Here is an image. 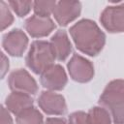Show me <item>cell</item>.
<instances>
[{
  "label": "cell",
  "mask_w": 124,
  "mask_h": 124,
  "mask_svg": "<svg viewBox=\"0 0 124 124\" xmlns=\"http://www.w3.org/2000/svg\"><path fill=\"white\" fill-rule=\"evenodd\" d=\"M56 25L54 21L48 16L44 17L37 15L29 16L24 22V28L27 33L33 38H43L49 35Z\"/></svg>",
  "instance_id": "cell-11"
},
{
  "label": "cell",
  "mask_w": 124,
  "mask_h": 124,
  "mask_svg": "<svg viewBox=\"0 0 124 124\" xmlns=\"http://www.w3.org/2000/svg\"><path fill=\"white\" fill-rule=\"evenodd\" d=\"M67 68L71 78L77 82L85 83L94 77V66L91 61L78 53L73 54L67 63Z\"/></svg>",
  "instance_id": "cell-4"
},
{
  "label": "cell",
  "mask_w": 124,
  "mask_h": 124,
  "mask_svg": "<svg viewBox=\"0 0 124 124\" xmlns=\"http://www.w3.org/2000/svg\"><path fill=\"white\" fill-rule=\"evenodd\" d=\"M1 124H13L11 112L4 106L1 107Z\"/></svg>",
  "instance_id": "cell-20"
},
{
  "label": "cell",
  "mask_w": 124,
  "mask_h": 124,
  "mask_svg": "<svg viewBox=\"0 0 124 124\" xmlns=\"http://www.w3.org/2000/svg\"><path fill=\"white\" fill-rule=\"evenodd\" d=\"M14 22V16L10 10L8 3L0 1V25L1 30L4 31Z\"/></svg>",
  "instance_id": "cell-18"
},
{
  "label": "cell",
  "mask_w": 124,
  "mask_h": 124,
  "mask_svg": "<svg viewBox=\"0 0 124 124\" xmlns=\"http://www.w3.org/2000/svg\"><path fill=\"white\" fill-rule=\"evenodd\" d=\"M68 122L69 124H88L87 112H84L82 110L75 111L70 114Z\"/></svg>",
  "instance_id": "cell-19"
},
{
  "label": "cell",
  "mask_w": 124,
  "mask_h": 124,
  "mask_svg": "<svg viewBox=\"0 0 124 124\" xmlns=\"http://www.w3.org/2000/svg\"><path fill=\"white\" fill-rule=\"evenodd\" d=\"M40 82L49 91H60L68 82V77L60 64H53L40 75Z\"/></svg>",
  "instance_id": "cell-9"
},
{
  "label": "cell",
  "mask_w": 124,
  "mask_h": 124,
  "mask_svg": "<svg viewBox=\"0 0 124 124\" xmlns=\"http://www.w3.org/2000/svg\"><path fill=\"white\" fill-rule=\"evenodd\" d=\"M45 124H69V122L61 117H47L45 121Z\"/></svg>",
  "instance_id": "cell-21"
},
{
  "label": "cell",
  "mask_w": 124,
  "mask_h": 124,
  "mask_svg": "<svg viewBox=\"0 0 124 124\" xmlns=\"http://www.w3.org/2000/svg\"><path fill=\"white\" fill-rule=\"evenodd\" d=\"M8 85L12 92L26 93L31 96L38 92L37 81L24 69H16L13 71L9 75Z\"/></svg>",
  "instance_id": "cell-6"
},
{
  "label": "cell",
  "mask_w": 124,
  "mask_h": 124,
  "mask_svg": "<svg viewBox=\"0 0 124 124\" xmlns=\"http://www.w3.org/2000/svg\"><path fill=\"white\" fill-rule=\"evenodd\" d=\"M55 55L49 42L36 40L32 42L25 57L26 66L35 74L41 75L54 64Z\"/></svg>",
  "instance_id": "cell-3"
},
{
  "label": "cell",
  "mask_w": 124,
  "mask_h": 124,
  "mask_svg": "<svg viewBox=\"0 0 124 124\" xmlns=\"http://www.w3.org/2000/svg\"><path fill=\"white\" fill-rule=\"evenodd\" d=\"M38 105L48 115H64L67 112V104L64 96L54 91H43L38 98Z\"/></svg>",
  "instance_id": "cell-8"
},
{
  "label": "cell",
  "mask_w": 124,
  "mask_h": 124,
  "mask_svg": "<svg viewBox=\"0 0 124 124\" xmlns=\"http://www.w3.org/2000/svg\"><path fill=\"white\" fill-rule=\"evenodd\" d=\"M56 3V1H35L33 2L34 13L37 16L48 17L51 14H53Z\"/></svg>",
  "instance_id": "cell-16"
},
{
  "label": "cell",
  "mask_w": 124,
  "mask_h": 124,
  "mask_svg": "<svg viewBox=\"0 0 124 124\" xmlns=\"http://www.w3.org/2000/svg\"><path fill=\"white\" fill-rule=\"evenodd\" d=\"M70 35L77 48L89 56L98 55L105 46L106 34L89 18H82L70 28Z\"/></svg>",
  "instance_id": "cell-1"
},
{
  "label": "cell",
  "mask_w": 124,
  "mask_h": 124,
  "mask_svg": "<svg viewBox=\"0 0 124 124\" xmlns=\"http://www.w3.org/2000/svg\"><path fill=\"white\" fill-rule=\"evenodd\" d=\"M99 105L109 112L114 124H124V79L109 81L99 98Z\"/></svg>",
  "instance_id": "cell-2"
},
{
  "label": "cell",
  "mask_w": 124,
  "mask_h": 124,
  "mask_svg": "<svg viewBox=\"0 0 124 124\" xmlns=\"http://www.w3.org/2000/svg\"><path fill=\"white\" fill-rule=\"evenodd\" d=\"M16 121V124H44V117L41 111L32 106L18 113Z\"/></svg>",
  "instance_id": "cell-14"
},
{
  "label": "cell",
  "mask_w": 124,
  "mask_h": 124,
  "mask_svg": "<svg viewBox=\"0 0 124 124\" xmlns=\"http://www.w3.org/2000/svg\"><path fill=\"white\" fill-rule=\"evenodd\" d=\"M28 37L19 28L13 29L3 35V49L14 57H20L28 46Z\"/></svg>",
  "instance_id": "cell-7"
},
{
  "label": "cell",
  "mask_w": 124,
  "mask_h": 124,
  "mask_svg": "<svg viewBox=\"0 0 124 124\" xmlns=\"http://www.w3.org/2000/svg\"><path fill=\"white\" fill-rule=\"evenodd\" d=\"M33 103L34 100L31 95L20 92H12L6 97L5 107L10 112L16 116L25 108L32 107Z\"/></svg>",
  "instance_id": "cell-13"
},
{
  "label": "cell",
  "mask_w": 124,
  "mask_h": 124,
  "mask_svg": "<svg viewBox=\"0 0 124 124\" xmlns=\"http://www.w3.org/2000/svg\"><path fill=\"white\" fill-rule=\"evenodd\" d=\"M1 59H2V65H1V70H2V74H1V77L2 78H4L5 74L7 73L8 69H9V60L8 58L5 56V54L3 52H1Z\"/></svg>",
  "instance_id": "cell-22"
},
{
  "label": "cell",
  "mask_w": 124,
  "mask_h": 124,
  "mask_svg": "<svg viewBox=\"0 0 124 124\" xmlns=\"http://www.w3.org/2000/svg\"><path fill=\"white\" fill-rule=\"evenodd\" d=\"M55 58L59 61H65L72 52V43L65 30H57L49 41Z\"/></svg>",
  "instance_id": "cell-12"
},
{
  "label": "cell",
  "mask_w": 124,
  "mask_h": 124,
  "mask_svg": "<svg viewBox=\"0 0 124 124\" xmlns=\"http://www.w3.org/2000/svg\"><path fill=\"white\" fill-rule=\"evenodd\" d=\"M109 112L103 107H93L87 112L88 124H111Z\"/></svg>",
  "instance_id": "cell-15"
},
{
  "label": "cell",
  "mask_w": 124,
  "mask_h": 124,
  "mask_svg": "<svg viewBox=\"0 0 124 124\" xmlns=\"http://www.w3.org/2000/svg\"><path fill=\"white\" fill-rule=\"evenodd\" d=\"M81 4L78 1H59L53 10L55 21L60 26H66L79 16Z\"/></svg>",
  "instance_id": "cell-10"
},
{
  "label": "cell",
  "mask_w": 124,
  "mask_h": 124,
  "mask_svg": "<svg viewBox=\"0 0 124 124\" xmlns=\"http://www.w3.org/2000/svg\"><path fill=\"white\" fill-rule=\"evenodd\" d=\"M102 26L109 33L124 32V3L106 7L100 16Z\"/></svg>",
  "instance_id": "cell-5"
},
{
  "label": "cell",
  "mask_w": 124,
  "mask_h": 124,
  "mask_svg": "<svg viewBox=\"0 0 124 124\" xmlns=\"http://www.w3.org/2000/svg\"><path fill=\"white\" fill-rule=\"evenodd\" d=\"M9 7L14 11V13L19 16H25L29 14L31 9L33 8V2L32 1H8Z\"/></svg>",
  "instance_id": "cell-17"
}]
</instances>
